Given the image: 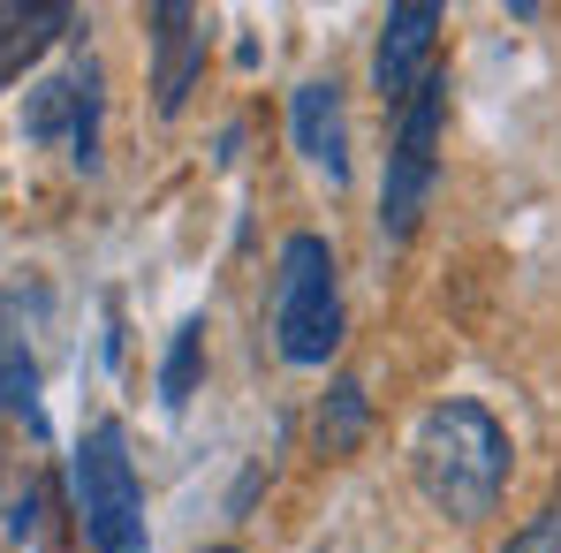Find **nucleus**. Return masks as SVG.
I'll list each match as a JSON object with an SVG mask.
<instances>
[{"mask_svg":"<svg viewBox=\"0 0 561 553\" xmlns=\"http://www.w3.org/2000/svg\"><path fill=\"white\" fill-rule=\"evenodd\" d=\"M508 470H516L508 425L470 394L433 402L410 433V477L433 500V516H448V523H485L508 493Z\"/></svg>","mask_w":561,"mask_h":553,"instance_id":"1","label":"nucleus"},{"mask_svg":"<svg viewBox=\"0 0 561 553\" xmlns=\"http://www.w3.org/2000/svg\"><path fill=\"white\" fill-rule=\"evenodd\" d=\"M274 349L280 365L319 371L342 349V280H334V251L327 235H288L274 258Z\"/></svg>","mask_w":561,"mask_h":553,"instance_id":"2","label":"nucleus"},{"mask_svg":"<svg viewBox=\"0 0 561 553\" xmlns=\"http://www.w3.org/2000/svg\"><path fill=\"white\" fill-rule=\"evenodd\" d=\"M448 69H433L417 92L394 106V145H387V175H379V235L410 243L433 189H440V137H448Z\"/></svg>","mask_w":561,"mask_h":553,"instance_id":"3","label":"nucleus"},{"mask_svg":"<svg viewBox=\"0 0 561 553\" xmlns=\"http://www.w3.org/2000/svg\"><path fill=\"white\" fill-rule=\"evenodd\" d=\"M77 516L92 553H145V477L114 417H99L77 440Z\"/></svg>","mask_w":561,"mask_h":553,"instance_id":"4","label":"nucleus"},{"mask_svg":"<svg viewBox=\"0 0 561 553\" xmlns=\"http://www.w3.org/2000/svg\"><path fill=\"white\" fill-rule=\"evenodd\" d=\"M99 61L92 54H77L69 69H54V77H38L31 92H23V137L31 145H61L77 168H99Z\"/></svg>","mask_w":561,"mask_h":553,"instance_id":"5","label":"nucleus"},{"mask_svg":"<svg viewBox=\"0 0 561 553\" xmlns=\"http://www.w3.org/2000/svg\"><path fill=\"white\" fill-rule=\"evenodd\" d=\"M440 0H402V8H387V23H379V46H373V84L387 106H402V99L417 92L440 61Z\"/></svg>","mask_w":561,"mask_h":553,"instance_id":"6","label":"nucleus"},{"mask_svg":"<svg viewBox=\"0 0 561 553\" xmlns=\"http://www.w3.org/2000/svg\"><path fill=\"white\" fill-rule=\"evenodd\" d=\"M145 31H152V106L175 122L205 77V15L190 0H160L145 8Z\"/></svg>","mask_w":561,"mask_h":553,"instance_id":"7","label":"nucleus"},{"mask_svg":"<svg viewBox=\"0 0 561 553\" xmlns=\"http://www.w3.org/2000/svg\"><path fill=\"white\" fill-rule=\"evenodd\" d=\"M288 129H296V152L327 175V183H350V106L334 77H311L288 99Z\"/></svg>","mask_w":561,"mask_h":553,"instance_id":"8","label":"nucleus"},{"mask_svg":"<svg viewBox=\"0 0 561 553\" xmlns=\"http://www.w3.org/2000/svg\"><path fill=\"white\" fill-rule=\"evenodd\" d=\"M77 23H84V15L61 8V0H0V92H8L23 69H38Z\"/></svg>","mask_w":561,"mask_h":553,"instance_id":"9","label":"nucleus"},{"mask_svg":"<svg viewBox=\"0 0 561 553\" xmlns=\"http://www.w3.org/2000/svg\"><path fill=\"white\" fill-rule=\"evenodd\" d=\"M0 410L46 440V402H38V357H31V326H23V296H0Z\"/></svg>","mask_w":561,"mask_h":553,"instance_id":"10","label":"nucleus"},{"mask_svg":"<svg viewBox=\"0 0 561 553\" xmlns=\"http://www.w3.org/2000/svg\"><path fill=\"white\" fill-rule=\"evenodd\" d=\"M365 425H373V394H365V379H334L327 402H319V456H357Z\"/></svg>","mask_w":561,"mask_h":553,"instance_id":"11","label":"nucleus"},{"mask_svg":"<svg viewBox=\"0 0 561 553\" xmlns=\"http://www.w3.org/2000/svg\"><path fill=\"white\" fill-rule=\"evenodd\" d=\"M197 371H205V319H183L175 342H168V365H160V402L183 410L197 394Z\"/></svg>","mask_w":561,"mask_h":553,"instance_id":"12","label":"nucleus"},{"mask_svg":"<svg viewBox=\"0 0 561 553\" xmlns=\"http://www.w3.org/2000/svg\"><path fill=\"white\" fill-rule=\"evenodd\" d=\"M501 553H561V485L547 493V508L524 523V531H508V546Z\"/></svg>","mask_w":561,"mask_h":553,"instance_id":"13","label":"nucleus"},{"mask_svg":"<svg viewBox=\"0 0 561 553\" xmlns=\"http://www.w3.org/2000/svg\"><path fill=\"white\" fill-rule=\"evenodd\" d=\"M205 553H243V546H205Z\"/></svg>","mask_w":561,"mask_h":553,"instance_id":"14","label":"nucleus"}]
</instances>
